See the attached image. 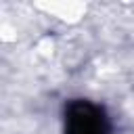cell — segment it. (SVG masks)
<instances>
[{"mask_svg": "<svg viewBox=\"0 0 134 134\" xmlns=\"http://www.w3.org/2000/svg\"><path fill=\"white\" fill-rule=\"evenodd\" d=\"M67 134H109L107 117L90 103H75L67 113Z\"/></svg>", "mask_w": 134, "mask_h": 134, "instance_id": "obj_1", "label": "cell"}]
</instances>
